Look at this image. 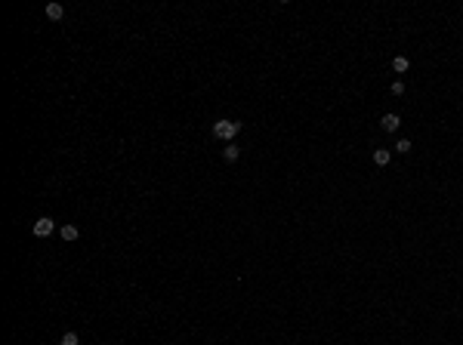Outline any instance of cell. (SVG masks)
<instances>
[{
	"instance_id": "4",
	"label": "cell",
	"mask_w": 463,
	"mask_h": 345,
	"mask_svg": "<svg viewBox=\"0 0 463 345\" xmlns=\"http://www.w3.org/2000/svg\"><path fill=\"white\" fill-rule=\"evenodd\" d=\"M65 15V10H62V3H47V19H53V22H59Z\"/></svg>"
},
{
	"instance_id": "5",
	"label": "cell",
	"mask_w": 463,
	"mask_h": 345,
	"mask_svg": "<svg viewBox=\"0 0 463 345\" xmlns=\"http://www.w3.org/2000/svg\"><path fill=\"white\" fill-rule=\"evenodd\" d=\"M389 157H392L389 148H377V151H374V164H377V166H386V164H389Z\"/></svg>"
},
{
	"instance_id": "7",
	"label": "cell",
	"mask_w": 463,
	"mask_h": 345,
	"mask_svg": "<svg viewBox=\"0 0 463 345\" xmlns=\"http://www.w3.org/2000/svg\"><path fill=\"white\" fill-rule=\"evenodd\" d=\"M392 71H395V74H405V71H408V59H405V56H395V59H392Z\"/></svg>"
},
{
	"instance_id": "3",
	"label": "cell",
	"mask_w": 463,
	"mask_h": 345,
	"mask_svg": "<svg viewBox=\"0 0 463 345\" xmlns=\"http://www.w3.org/2000/svg\"><path fill=\"white\" fill-rule=\"evenodd\" d=\"M380 127H383L386 133H395V130L401 127V117H399V114H383V117H380Z\"/></svg>"
},
{
	"instance_id": "8",
	"label": "cell",
	"mask_w": 463,
	"mask_h": 345,
	"mask_svg": "<svg viewBox=\"0 0 463 345\" xmlns=\"http://www.w3.org/2000/svg\"><path fill=\"white\" fill-rule=\"evenodd\" d=\"M238 154H241V148L235 145V142H229V145H225V151H223L225 161H238Z\"/></svg>"
},
{
	"instance_id": "2",
	"label": "cell",
	"mask_w": 463,
	"mask_h": 345,
	"mask_svg": "<svg viewBox=\"0 0 463 345\" xmlns=\"http://www.w3.org/2000/svg\"><path fill=\"white\" fill-rule=\"evenodd\" d=\"M31 231H34V238H49V234L56 231V222H53L49 216H40L37 222H34V228H31Z\"/></svg>"
},
{
	"instance_id": "1",
	"label": "cell",
	"mask_w": 463,
	"mask_h": 345,
	"mask_svg": "<svg viewBox=\"0 0 463 345\" xmlns=\"http://www.w3.org/2000/svg\"><path fill=\"white\" fill-rule=\"evenodd\" d=\"M238 130H241V123H235V120H216L213 123V136L223 139V142H232L238 136Z\"/></svg>"
},
{
	"instance_id": "6",
	"label": "cell",
	"mask_w": 463,
	"mask_h": 345,
	"mask_svg": "<svg viewBox=\"0 0 463 345\" xmlns=\"http://www.w3.org/2000/svg\"><path fill=\"white\" fill-rule=\"evenodd\" d=\"M59 234H62V240H78V228H74V225H62V228H59Z\"/></svg>"
},
{
	"instance_id": "11",
	"label": "cell",
	"mask_w": 463,
	"mask_h": 345,
	"mask_svg": "<svg viewBox=\"0 0 463 345\" xmlns=\"http://www.w3.org/2000/svg\"><path fill=\"white\" fill-rule=\"evenodd\" d=\"M389 90H392V96H401V92H405V83H401V80H395Z\"/></svg>"
},
{
	"instance_id": "9",
	"label": "cell",
	"mask_w": 463,
	"mask_h": 345,
	"mask_svg": "<svg viewBox=\"0 0 463 345\" xmlns=\"http://www.w3.org/2000/svg\"><path fill=\"white\" fill-rule=\"evenodd\" d=\"M59 345H80V339H78V333H62V339H59Z\"/></svg>"
},
{
	"instance_id": "10",
	"label": "cell",
	"mask_w": 463,
	"mask_h": 345,
	"mask_svg": "<svg viewBox=\"0 0 463 345\" xmlns=\"http://www.w3.org/2000/svg\"><path fill=\"white\" fill-rule=\"evenodd\" d=\"M411 148H414V145H411V139H399V142H395V151H399V154H408Z\"/></svg>"
}]
</instances>
